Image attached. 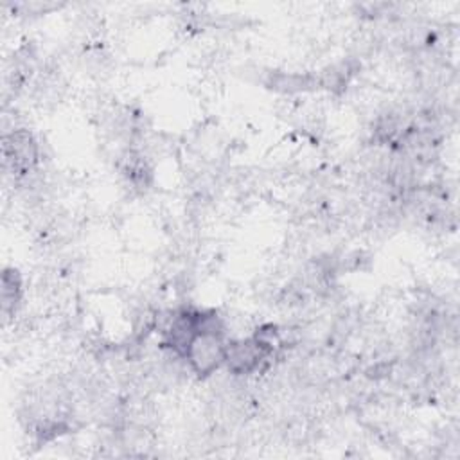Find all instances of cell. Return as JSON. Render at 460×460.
<instances>
[{"mask_svg": "<svg viewBox=\"0 0 460 460\" xmlns=\"http://www.w3.org/2000/svg\"><path fill=\"white\" fill-rule=\"evenodd\" d=\"M226 343L225 322L216 311H205L201 329L192 340L183 359H187L190 370L198 377H208L225 365Z\"/></svg>", "mask_w": 460, "mask_h": 460, "instance_id": "1", "label": "cell"}, {"mask_svg": "<svg viewBox=\"0 0 460 460\" xmlns=\"http://www.w3.org/2000/svg\"><path fill=\"white\" fill-rule=\"evenodd\" d=\"M275 347L259 338L255 332L250 338L228 340L225 352V367L230 374L250 376L262 372L275 354Z\"/></svg>", "mask_w": 460, "mask_h": 460, "instance_id": "2", "label": "cell"}, {"mask_svg": "<svg viewBox=\"0 0 460 460\" xmlns=\"http://www.w3.org/2000/svg\"><path fill=\"white\" fill-rule=\"evenodd\" d=\"M203 313V309L194 307H183L171 313L164 325H160L162 345L172 350L178 358H185L192 340L201 329Z\"/></svg>", "mask_w": 460, "mask_h": 460, "instance_id": "3", "label": "cell"}, {"mask_svg": "<svg viewBox=\"0 0 460 460\" xmlns=\"http://www.w3.org/2000/svg\"><path fill=\"white\" fill-rule=\"evenodd\" d=\"M2 151L5 165L20 176L31 172L40 160V146L34 135L23 128L13 129L11 133L4 135Z\"/></svg>", "mask_w": 460, "mask_h": 460, "instance_id": "4", "label": "cell"}, {"mask_svg": "<svg viewBox=\"0 0 460 460\" xmlns=\"http://www.w3.org/2000/svg\"><path fill=\"white\" fill-rule=\"evenodd\" d=\"M266 86L279 93H300L318 88L316 75L311 74H295V72H273L270 74Z\"/></svg>", "mask_w": 460, "mask_h": 460, "instance_id": "5", "label": "cell"}, {"mask_svg": "<svg viewBox=\"0 0 460 460\" xmlns=\"http://www.w3.org/2000/svg\"><path fill=\"white\" fill-rule=\"evenodd\" d=\"M23 293L22 275L14 268H5L2 273V313L11 316L16 313Z\"/></svg>", "mask_w": 460, "mask_h": 460, "instance_id": "6", "label": "cell"}]
</instances>
